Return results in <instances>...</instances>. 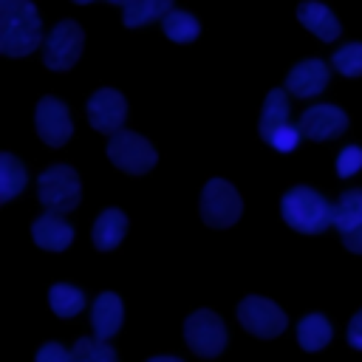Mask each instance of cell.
<instances>
[{
  "instance_id": "obj_1",
  "label": "cell",
  "mask_w": 362,
  "mask_h": 362,
  "mask_svg": "<svg viewBox=\"0 0 362 362\" xmlns=\"http://www.w3.org/2000/svg\"><path fill=\"white\" fill-rule=\"evenodd\" d=\"M42 45V23L31 0H0V51L25 57Z\"/></svg>"
},
{
  "instance_id": "obj_2",
  "label": "cell",
  "mask_w": 362,
  "mask_h": 362,
  "mask_svg": "<svg viewBox=\"0 0 362 362\" xmlns=\"http://www.w3.org/2000/svg\"><path fill=\"white\" fill-rule=\"evenodd\" d=\"M280 215L300 235H320L328 226H334V204H328L325 195H320L317 189L303 187V184L291 187L283 195Z\"/></svg>"
},
{
  "instance_id": "obj_3",
  "label": "cell",
  "mask_w": 362,
  "mask_h": 362,
  "mask_svg": "<svg viewBox=\"0 0 362 362\" xmlns=\"http://www.w3.org/2000/svg\"><path fill=\"white\" fill-rule=\"evenodd\" d=\"M37 195L48 212L65 215V212L76 209L79 198H82V184H79L76 170L68 164H54V167L42 170L37 178Z\"/></svg>"
},
{
  "instance_id": "obj_4",
  "label": "cell",
  "mask_w": 362,
  "mask_h": 362,
  "mask_svg": "<svg viewBox=\"0 0 362 362\" xmlns=\"http://www.w3.org/2000/svg\"><path fill=\"white\" fill-rule=\"evenodd\" d=\"M184 342L189 345L195 356L215 359L218 354H223L229 334H226L223 320L212 308H198L184 320Z\"/></svg>"
},
{
  "instance_id": "obj_5",
  "label": "cell",
  "mask_w": 362,
  "mask_h": 362,
  "mask_svg": "<svg viewBox=\"0 0 362 362\" xmlns=\"http://www.w3.org/2000/svg\"><path fill=\"white\" fill-rule=\"evenodd\" d=\"M107 158L122 173L141 175V173H147V170L156 167L158 153H156V147L144 136H139L133 130H116L110 136V141H107Z\"/></svg>"
},
{
  "instance_id": "obj_6",
  "label": "cell",
  "mask_w": 362,
  "mask_h": 362,
  "mask_svg": "<svg viewBox=\"0 0 362 362\" xmlns=\"http://www.w3.org/2000/svg\"><path fill=\"white\" fill-rule=\"evenodd\" d=\"M243 212V204H240V195L238 189L223 181V178H212L204 184V192H201V218L206 226L212 229H229L238 223Z\"/></svg>"
},
{
  "instance_id": "obj_7",
  "label": "cell",
  "mask_w": 362,
  "mask_h": 362,
  "mask_svg": "<svg viewBox=\"0 0 362 362\" xmlns=\"http://www.w3.org/2000/svg\"><path fill=\"white\" fill-rule=\"evenodd\" d=\"M238 322L257 339H274L286 331L288 325V317L286 311L272 303L269 297H260V294H249L238 303Z\"/></svg>"
},
{
  "instance_id": "obj_8",
  "label": "cell",
  "mask_w": 362,
  "mask_h": 362,
  "mask_svg": "<svg viewBox=\"0 0 362 362\" xmlns=\"http://www.w3.org/2000/svg\"><path fill=\"white\" fill-rule=\"evenodd\" d=\"M82 42L85 34L79 28V23L74 20H62L51 28L48 40H45V51H42V62L51 71H68L76 65L79 54H82Z\"/></svg>"
},
{
  "instance_id": "obj_9",
  "label": "cell",
  "mask_w": 362,
  "mask_h": 362,
  "mask_svg": "<svg viewBox=\"0 0 362 362\" xmlns=\"http://www.w3.org/2000/svg\"><path fill=\"white\" fill-rule=\"evenodd\" d=\"M34 124H37V136H40L48 147H62V144H68V139L74 136L71 110H68L65 102H59L57 96H42V99L37 102Z\"/></svg>"
},
{
  "instance_id": "obj_10",
  "label": "cell",
  "mask_w": 362,
  "mask_h": 362,
  "mask_svg": "<svg viewBox=\"0 0 362 362\" xmlns=\"http://www.w3.org/2000/svg\"><path fill=\"white\" fill-rule=\"evenodd\" d=\"M127 116V102L119 90L113 88H99L90 99H88V122L93 130L113 136L116 130H122Z\"/></svg>"
},
{
  "instance_id": "obj_11",
  "label": "cell",
  "mask_w": 362,
  "mask_h": 362,
  "mask_svg": "<svg viewBox=\"0 0 362 362\" xmlns=\"http://www.w3.org/2000/svg\"><path fill=\"white\" fill-rule=\"evenodd\" d=\"M348 116L337 105H314L300 116V130L311 141H328L339 133H345Z\"/></svg>"
},
{
  "instance_id": "obj_12",
  "label": "cell",
  "mask_w": 362,
  "mask_h": 362,
  "mask_svg": "<svg viewBox=\"0 0 362 362\" xmlns=\"http://www.w3.org/2000/svg\"><path fill=\"white\" fill-rule=\"evenodd\" d=\"M328 65L322 59H303L286 74V90L297 99H311L328 85Z\"/></svg>"
},
{
  "instance_id": "obj_13",
  "label": "cell",
  "mask_w": 362,
  "mask_h": 362,
  "mask_svg": "<svg viewBox=\"0 0 362 362\" xmlns=\"http://www.w3.org/2000/svg\"><path fill=\"white\" fill-rule=\"evenodd\" d=\"M31 238L40 249L45 252H65L74 243V226L59 215V212H42L31 223Z\"/></svg>"
},
{
  "instance_id": "obj_14",
  "label": "cell",
  "mask_w": 362,
  "mask_h": 362,
  "mask_svg": "<svg viewBox=\"0 0 362 362\" xmlns=\"http://www.w3.org/2000/svg\"><path fill=\"white\" fill-rule=\"evenodd\" d=\"M124 322V303L119 294L113 291H102L93 305H90V328H93V337L99 339H110Z\"/></svg>"
},
{
  "instance_id": "obj_15",
  "label": "cell",
  "mask_w": 362,
  "mask_h": 362,
  "mask_svg": "<svg viewBox=\"0 0 362 362\" xmlns=\"http://www.w3.org/2000/svg\"><path fill=\"white\" fill-rule=\"evenodd\" d=\"M297 20L311 31L317 34L322 42H334L339 37V20L337 14L325 6V3H317V0H305L297 6Z\"/></svg>"
},
{
  "instance_id": "obj_16",
  "label": "cell",
  "mask_w": 362,
  "mask_h": 362,
  "mask_svg": "<svg viewBox=\"0 0 362 362\" xmlns=\"http://www.w3.org/2000/svg\"><path fill=\"white\" fill-rule=\"evenodd\" d=\"M124 232H127V215H124L122 209L110 206V209L99 212V218L93 221L90 238H93V246H96L99 252H113V249L122 243Z\"/></svg>"
},
{
  "instance_id": "obj_17",
  "label": "cell",
  "mask_w": 362,
  "mask_h": 362,
  "mask_svg": "<svg viewBox=\"0 0 362 362\" xmlns=\"http://www.w3.org/2000/svg\"><path fill=\"white\" fill-rule=\"evenodd\" d=\"M283 124H288V96H286V88H272L263 99V110H260V122H257L260 139L269 144L274 130Z\"/></svg>"
},
{
  "instance_id": "obj_18",
  "label": "cell",
  "mask_w": 362,
  "mask_h": 362,
  "mask_svg": "<svg viewBox=\"0 0 362 362\" xmlns=\"http://www.w3.org/2000/svg\"><path fill=\"white\" fill-rule=\"evenodd\" d=\"M334 337V328L328 322L325 314H305L300 322H297V342L303 351L314 354V351H322Z\"/></svg>"
},
{
  "instance_id": "obj_19",
  "label": "cell",
  "mask_w": 362,
  "mask_h": 362,
  "mask_svg": "<svg viewBox=\"0 0 362 362\" xmlns=\"http://www.w3.org/2000/svg\"><path fill=\"white\" fill-rule=\"evenodd\" d=\"M85 294H82V288H76V286H71V283H54L51 288H48V305H51V311L57 314V317H62V320H71V317H76L82 308H85Z\"/></svg>"
},
{
  "instance_id": "obj_20",
  "label": "cell",
  "mask_w": 362,
  "mask_h": 362,
  "mask_svg": "<svg viewBox=\"0 0 362 362\" xmlns=\"http://www.w3.org/2000/svg\"><path fill=\"white\" fill-rule=\"evenodd\" d=\"M167 11H173V0H130L127 6H122V20L127 28H139L150 20L164 17Z\"/></svg>"
},
{
  "instance_id": "obj_21",
  "label": "cell",
  "mask_w": 362,
  "mask_h": 362,
  "mask_svg": "<svg viewBox=\"0 0 362 362\" xmlns=\"http://www.w3.org/2000/svg\"><path fill=\"white\" fill-rule=\"evenodd\" d=\"M28 173L11 153H0V201H11L17 192L25 189Z\"/></svg>"
},
{
  "instance_id": "obj_22",
  "label": "cell",
  "mask_w": 362,
  "mask_h": 362,
  "mask_svg": "<svg viewBox=\"0 0 362 362\" xmlns=\"http://www.w3.org/2000/svg\"><path fill=\"white\" fill-rule=\"evenodd\" d=\"M359 223H362V189H345L334 204V226L339 229V235H345Z\"/></svg>"
},
{
  "instance_id": "obj_23",
  "label": "cell",
  "mask_w": 362,
  "mask_h": 362,
  "mask_svg": "<svg viewBox=\"0 0 362 362\" xmlns=\"http://www.w3.org/2000/svg\"><path fill=\"white\" fill-rule=\"evenodd\" d=\"M161 28L173 42H192L201 34L198 20L192 14H187V11H178V8H173V11H167L161 17Z\"/></svg>"
},
{
  "instance_id": "obj_24",
  "label": "cell",
  "mask_w": 362,
  "mask_h": 362,
  "mask_svg": "<svg viewBox=\"0 0 362 362\" xmlns=\"http://www.w3.org/2000/svg\"><path fill=\"white\" fill-rule=\"evenodd\" d=\"M71 362H119L116 351L107 345V339L99 337H82L71 348Z\"/></svg>"
},
{
  "instance_id": "obj_25",
  "label": "cell",
  "mask_w": 362,
  "mask_h": 362,
  "mask_svg": "<svg viewBox=\"0 0 362 362\" xmlns=\"http://www.w3.org/2000/svg\"><path fill=\"white\" fill-rule=\"evenodd\" d=\"M331 65L342 74V76H362V42H348L339 51H334Z\"/></svg>"
},
{
  "instance_id": "obj_26",
  "label": "cell",
  "mask_w": 362,
  "mask_h": 362,
  "mask_svg": "<svg viewBox=\"0 0 362 362\" xmlns=\"http://www.w3.org/2000/svg\"><path fill=\"white\" fill-rule=\"evenodd\" d=\"M362 170V147L356 144H348L339 156H337V175L339 178H351L354 173Z\"/></svg>"
},
{
  "instance_id": "obj_27",
  "label": "cell",
  "mask_w": 362,
  "mask_h": 362,
  "mask_svg": "<svg viewBox=\"0 0 362 362\" xmlns=\"http://www.w3.org/2000/svg\"><path fill=\"white\" fill-rule=\"evenodd\" d=\"M300 139H303L300 124H297V127H294V124H283V127L274 130V136L269 139V144H272L277 153H288V150H294V147L300 144Z\"/></svg>"
},
{
  "instance_id": "obj_28",
  "label": "cell",
  "mask_w": 362,
  "mask_h": 362,
  "mask_svg": "<svg viewBox=\"0 0 362 362\" xmlns=\"http://www.w3.org/2000/svg\"><path fill=\"white\" fill-rule=\"evenodd\" d=\"M34 362H71V351L59 342H45L37 348Z\"/></svg>"
},
{
  "instance_id": "obj_29",
  "label": "cell",
  "mask_w": 362,
  "mask_h": 362,
  "mask_svg": "<svg viewBox=\"0 0 362 362\" xmlns=\"http://www.w3.org/2000/svg\"><path fill=\"white\" fill-rule=\"evenodd\" d=\"M345 337H348V345L351 348H356V351H362V308L351 317V322H348V331H345Z\"/></svg>"
},
{
  "instance_id": "obj_30",
  "label": "cell",
  "mask_w": 362,
  "mask_h": 362,
  "mask_svg": "<svg viewBox=\"0 0 362 362\" xmlns=\"http://www.w3.org/2000/svg\"><path fill=\"white\" fill-rule=\"evenodd\" d=\"M342 243H345V249H348V252L362 255V223H359V226H354L351 232H345V235H342Z\"/></svg>"
},
{
  "instance_id": "obj_31",
  "label": "cell",
  "mask_w": 362,
  "mask_h": 362,
  "mask_svg": "<svg viewBox=\"0 0 362 362\" xmlns=\"http://www.w3.org/2000/svg\"><path fill=\"white\" fill-rule=\"evenodd\" d=\"M147 362H184V359H178V356H153Z\"/></svg>"
},
{
  "instance_id": "obj_32",
  "label": "cell",
  "mask_w": 362,
  "mask_h": 362,
  "mask_svg": "<svg viewBox=\"0 0 362 362\" xmlns=\"http://www.w3.org/2000/svg\"><path fill=\"white\" fill-rule=\"evenodd\" d=\"M107 3H116V6H127L130 0H107Z\"/></svg>"
},
{
  "instance_id": "obj_33",
  "label": "cell",
  "mask_w": 362,
  "mask_h": 362,
  "mask_svg": "<svg viewBox=\"0 0 362 362\" xmlns=\"http://www.w3.org/2000/svg\"><path fill=\"white\" fill-rule=\"evenodd\" d=\"M74 3H79V6H85V3H93V0H74Z\"/></svg>"
}]
</instances>
